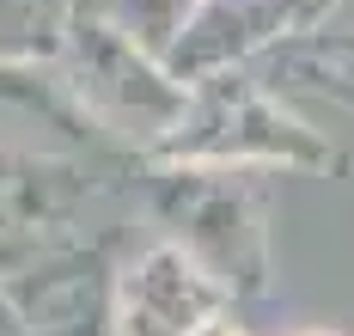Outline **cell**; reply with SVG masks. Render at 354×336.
Masks as SVG:
<instances>
[{"mask_svg": "<svg viewBox=\"0 0 354 336\" xmlns=\"http://www.w3.org/2000/svg\"><path fill=\"white\" fill-rule=\"evenodd\" d=\"M62 92L80 98V111L98 116V122H159L171 111V92L141 68L135 43L122 25H110L104 12L92 6H73L68 12V37H62Z\"/></svg>", "mask_w": 354, "mask_h": 336, "instance_id": "cell-1", "label": "cell"}, {"mask_svg": "<svg viewBox=\"0 0 354 336\" xmlns=\"http://www.w3.org/2000/svg\"><path fill=\"white\" fill-rule=\"evenodd\" d=\"M92 189V165L0 141V239H37Z\"/></svg>", "mask_w": 354, "mask_h": 336, "instance_id": "cell-2", "label": "cell"}, {"mask_svg": "<svg viewBox=\"0 0 354 336\" xmlns=\"http://www.w3.org/2000/svg\"><path fill=\"white\" fill-rule=\"evenodd\" d=\"M202 306V288L177 251H153L129 281V336H183Z\"/></svg>", "mask_w": 354, "mask_h": 336, "instance_id": "cell-3", "label": "cell"}, {"mask_svg": "<svg viewBox=\"0 0 354 336\" xmlns=\"http://www.w3.org/2000/svg\"><path fill=\"white\" fill-rule=\"evenodd\" d=\"M68 0H0V68H43L62 55Z\"/></svg>", "mask_w": 354, "mask_h": 336, "instance_id": "cell-4", "label": "cell"}, {"mask_svg": "<svg viewBox=\"0 0 354 336\" xmlns=\"http://www.w3.org/2000/svg\"><path fill=\"white\" fill-rule=\"evenodd\" d=\"M68 6H73V0H68Z\"/></svg>", "mask_w": 354, "mask_h": 336, "instance_id": "cell-5", "label": "cell"}]
</instances>
